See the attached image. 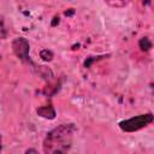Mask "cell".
<instances>
[{
    "instance_id": "52a82bcc",
    "label": "cell",
    "mask_w": 154,
    "mask_h": 154,
    "mask_svg": "<svg viewBox=\"0 0 154 154\" xmlns=\"http://www.w3.org/2000/svg\"><path fill=\"white\" fill-rule=\"evenodd\" d=\"M40 55H41V58H42L45 61H49V60H52V58H53V53H52L51 51H48V49L41 51Z\"/></svg>"
},
{
    "instance_id": "277c9868",
    "label": "cell",
    "mask_w": 154,
    "mask_h": 154,
    "mask_svg": "<svg viewBox=\"0 0 154 154\" xmlns=\"http://www.w3.org/2000/svg\"><path fill=\"white\" fill-rule=\"evenodd\" d=\"M37 113L41 116V117H43V118H49V119H53L54 117H55V111H54V108L52 107V106H46V107H41V108H38L37 109Z\"/></svg>"
},
{
    "instance_id": "7a4b0ae2",
    "label": "cell",
    "mask_w": 154,
    "mask_h": 154,
    "mask_svg": "<svg viewBox=\"0 0 154 154\" xmlns=\"http://www.w3.org/2000/svg\"><path fill=\"white\" fill-rule=\"evenodd\" d=\"M152 122H153V114L146 113V114H140V116L132 117L126 120H122L119 123V128L125 132H134V131H138V130L148 126Z\"/></svg>"
},
{
    "instance_id": "5b68a950",
    "label": "cell",
    "mask_w": 154,
    "mask_h": 154,
    "mask_svg": "<svg viewBox=\"0 0 154 154\" xmlns=\"http://www.w3.org/2000/svg\"><path fill=\"white\" fill-rule=\"evenodd\" d=\"M109 6L112 7H124L126 6L131 0H105Z\"/></svg>"
},
{
    "instance_id": "9c48e42d",
    "label": "cell",
    "mask_w": 154,
    "mask_h": 154,
    "mask_svg": "<svg viewBox=\"0 0 154 154\" xmlns=\"http://www.w3.org/2000/svg\"><path fill=\"white\" fill-rule=\"evenodd\" d=\"M25 153H37V150L36 149H28Z\"/></svg>"
},
{
    "instance_id": "3957f363",
    "label": "cell",
    "mask_w": 154,
    "mask_h": 154,
    "mask_svg": "<svg viewBox=\"0 0 154 154\" xmlns=\"http://www.w3.org/2000/svg\"><path fill=\"white\" fill-rule=\"evenodd\" d=\"M29 42L26 38L24 37H17L13 42H12V49L13 53L23 61L29 60Z\"/></svg>"
},
{
    "instance_id": "ba28073f",
    "label": "cell",
    "mask_w": 154,
    "mask_h": 154,
    "mask_svg": "<svg viewBox=\"0 0 154 154\" xmlns=\"http://www.w3.org/2000/svg\"><path fill=\"white\" fill-rule=\"evenodd\" d=\"M144 46H146V51H148V49L152 47V43H150V41H149L148 38H142V40L140 41V47H141V49H143Z\"/></svg>"
},
{
    "instance_id": "6da1fadb",
    "label": "cell",
    "mask_w": 154,
    "mask_h": 154,
    "mask_svg": "<svg viewBox=\"0 0 154 154\" xmlns=\"http://www.w3.org/2000/svg\"><path fill=\"white\" fill-rule=\"evenodd\" d=\"M73 126L72 124H61L47 134L43 141V152L54 153H66L72 146Z\"/></svg>"
},
{
    "instance_id": "30bf717a",
    "label": "cell",
    "mask_w": 154,
    "mask_h": 154,
    "mask_svg": "<svg viewBox=\"0 0 154 154\" xmlns=\"http://www.w3.org/2000/svg\"><path fill=\"white\" fill-rule=\"evenodd\" d=\"M0 152H1V135H0Z\"/></svg>"
},
{
    "instance_id": "8992f818",
    "label": "cell",
    "mask_w": 154,
    "mask_h": 154,
    "mask_svg": "<svg viewBox=\"0 0 154 154\" xmlns=\"http://www.w3.org/2000/svg\"><path fill=\"white\" fill-rule=\"evenodd\" d=\"M6 36H7V31H6V28H5L4 18H2V16H0V40L6 38Z\"/></svg>"
}]
</instances>
